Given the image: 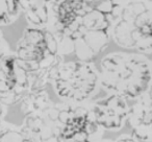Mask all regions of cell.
<instances>
[{
    "mask_svg": "<svg viewBox=\"0 0 152 142\" xmlns=\"http://www.w3.org/2000/svg\"><path fill=\"white\" fill-rule=\"evenodd\" d=\"M59 119L61 129L56 140L61 142H71L83 138L98 142L103 134V131L92 118L89 107L83 104L63 102L59 111Z\"/></svg>",
    "mask_w": 152,
    "mask_h": 142,
    "instance_id": "3",
    "label": "cell"
},
{
    "mask_svg": "<svg viewBox=\"0 0 152 142\" xmlns=\"http://www.w3.org/2000/svg\"><path fill=\"white\" fill-rule=\"evenodd\" d=\"M98 142H140L132 135H121L113 141H98Z\"/></svg>",
    "mask_w": 152,
    "mask_h": 142,
    "instance_id": "13",
    "label": "cell"
},
{
    "mask_svg": "<svg viewBox=\"0 0 152 142\" xmlns=\"http://www.w3.org/2000/svg\"><path fill=\"white\" fill-rule=\"evenodd\" d=\"M61 104L51 102L45 109L24 116L20 129L39 142H51L56 140L61 129L59 111Z\"/></svg>",
    "mask_w": 152,
    "mask_h": 142,
    "instance_id": "6",
    "label": "cell"
},
{
    "mask_svg": "<svg viewBox=\"0 0 152 142\" xmlns=\"http://www.w3.org/2000/svg\"><path fill=\"white\" fill-rule=\"evenodd\" d=\"M89 107L95 123L102 131H119L126 124L129 106L128 99L118 94L93 102Z\"/></svg>",
    "mask_w": 152,
    "mask_h": 142,
    "instance_id": "5",
    "label": "cell"
},
{
    "mask_svg": "<svg viewBox=\"0 0 152 142\" xmlns=\"http://www.w3.org/2000/svg\"><path fill=\"white\" fill-rule=\"evenodd\" d=\"M112 1H113V3H114V4H116V5H121V7H122L123 3L126 2L127 0H112Z\"/></svg>",
    "mask_w": 152,
    "mask_h": 142,
    "instance_id": "16",
    "label": "cell"
},
{
    "mask_svg": "<svg viewBox=\"0 0 152 142\" xmlns=\"http://www.w3.org/2000/svg\"><path fill=\"white\" fill-rule=\"evenodd\" d=\"M126 123L130 127L131 135L143 142H152V99L150 90L135 99L129 108Z\"/></svg>",
    "mask_w": 152,
    "mask_h": 142,
    "instance_id": "7",
    "label": "cell"
},
{
    "mask_svg": "<svg viewBox=\"0 0 152 142\" xmlns=\"http://www.w3.org/2000/svg\"><path fill=\"white\" fill-rule=\"evenodd\" d=\"M47 4L48 3L46 2V0H27V7L25 10H31L34 13H36L44 26L49 20V12Z\"/></svg>",
    "mask_w": 152,
    "mask_h": 142,
    "instance_id": "11",
    "label": "cell"
},
{
    "mask_svg": "<svg viewBox=\"0 0 152 142\" xmlns=\"http://www.w3.org/2000/svg\"><path fill=\"white\" fill-rule=\"evenodd\" d=\"M90 5L93 10H96L106 16L110 15L115 7L112 0H95Z\"/></svg>",
    "mask_w": 152,
    "mask_h": 142,
    "instance_id": "12",
    "label": "cell"
},
{
    "mask_svg": "<svg viewBox=\"0 0 152 142\" xmlns=\"http://www.w3.org/2000/svg\"><path fill=\"white\" fill-rule=\"evenodd\" d=\"M51 102H52L49 98L46 90H43L39 92H28L19 104L21 107L22 113L25 116V115L37 113L43 110Z\"/></svg>",
    "mask_w": 152,
    "mask_h": 142,
    "instance_id": "8",
    "label": "cell"
},
{
    "mask_svg": "<svg viewBox=\"0 0 152 142\" xmlns=\"http://www.w3.org/2000/svg\"><path fill=\"white\" fill-rule=\"evenodd\" d=\"M29 92V75L19 65L15 54L0 60V102L5 107L19 104Z\"/></svg>",
    "mask_w": 152,
    "mask_h": 142,
    "instance_id": "4",
    "label": "cell"
},
{
    "mask_svg": "<svg viewBox=\"0 0 152 142\" xmlns=\"http://www.w3.org/2000/svg\"><path fill=\"white\" fill-rule=\"evenodd\" d=\"M81 25L88 32L89 30L107 32L110 26V22L107 19L106 15L92 9L89 12H87L83 16H81Z\"/></svg>",
    "mask_w": 152,
    "mask_h": 142,
    "instance_id": "9",
    "label": "cell"
},
{
    "mask_svg": "<svg viewBox=\"0 0 152 142\" xmlns=\"http://www.w3.org/2000/svg\"><path fill=\"white\" fill-rule=\"evenodd\" d=\"M0 142H39L21 129L3 122L0 125Z\"/></svg>",
    "mask_w": 152,
    "mask_h": 142,
    "instance_id": "10",
    "label": "cell"
},
{
    "mask_svg": "<svg viewBox=\"0 0 152 142\" xmlns=\"http://www.w3.org/2000/svg\"><path fill=\"white\" fill-rule=\"evenodd\" d=\"M98 74L105 91L137 99L150 90L151 63L141 53H110L100 62Z\"/></svg>",
    "mask_w": 152,
    "mask_h": 142,
    "instance_id": "1",
    "label": "cell"
},
{
    "mask_svg": "<svg viewBox=\"0 0 152 142\" xmlns=\"http://www.w3.org/2000/svg\"><path fill=\"white\" fill-rule=\"evenodd\" d=\"M5 115H7V107L3 106V104L0 102V125L4 122Z\"/></svg>",
    "mask_w": 152,
    "mask_h": 142,
    "instance_id": "14",
    "label": "cell"
},
{
    "mask_svg": "<svg viewBox=\"0 0 152 142\" xmlns=\"http://www.w3.org/2000/svg\"><path fill=\"white\" fill-rule=\"evenodd\" d=\"M51 142H61L58 140H53ZM71 142H95L91 139H88V138H83V139H77V140H74V141H71Z\"/></svg>",
    "mask_w": 152,
    "mask_h": 142,
    "instance_id": "15",
    "label": "cell"
},
{
    "mask_svg": "<svg viewBox=\"0 0 152 142\" xmlns=\"http://www.w3.org/2000/svg\"><path fill=\"white\" fill-rule=\"evenodd\" d=\"M56 95L63 102L83 104L93 97L99 86V74L93 63L64 62L56 70L52 81Z\"/></svg>",
    "mask_w": 152,
    "mask_h": 142,
    "instance_id": "2",
    "label": "cell"
}]
</instances>
